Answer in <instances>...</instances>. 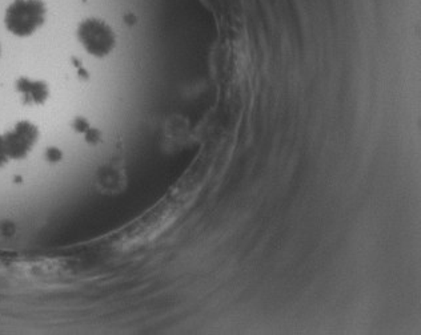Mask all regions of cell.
Masks as SVG:
<instances>
[{"mask_svg":"<svg viewBox=\"0 0 421 335\" xmlns=\"http://www.w3.org/2000/svg\"><path fill=\"white\" fill-rule=\"evenodd\" d=\"M39 128L30 121H19L3 135L6 152L10 160H24L39 140Z\"/></svg>","mask_w":421,"mask_h":335,"instance_id":"3957f363","label":"cell"},{"mask_svg":"<svg viewBox=\"0 0 421 335\" xmlns=\"http://www.w3.org/2000/svg\"><path fill=\"white\" fill-rule=\"evenodd\" d=\"M47 7L42 0H14L4 16L6 28L17 37H28L42 28Z\"/></svg>","mask_w":421,"mask_h":335,"instance_id":"6da1fadb","label":"cell"},{"mask_svg":"<svg viewBox=\"0 0 421 335\" xmlns=\"http://www.w3.org/2000/svg\"><path fill=\"white\" fill-rule=\"evenodd\" d=\"M46 159L49 160V162H59L63 159V153L60 149L58 148H49L46 151Z\"/></svg>","mask_w":421,"mask_h":335,"instance_id":"ba28073f","label":"cell"},{"mask_svg":"<svg viewBox=\"0 0 421 335\" xmlns=\"http://www.w3.org/2000/svg\"><path fill=\"white\" fill-rule=\"evenodd\" d=\"M0 52H1V48H0Z\"/></svg>","mask_w":421,"mask_h":335,"instance_id":"8fae6325","label":"cell"},{"mask_svg":"<svg viewBox=\"0 0 421 335\" xmlns=\"http://www.w3.org/2000/svg\"><path fill=\"white\" fill-rule=\"evenodd\" d=\"M0 232H1L4 236H11V234H14L15 227H14L13 223H0Z\"/></svg>","mask_w":421,"mask_h":335,"instance_id":"30bf717a","label":"cell"},{"mask_svg":"<svg viewBox=\"0 0 421 335\" xmlns=\"http://www.w3.org/2000/svg\"><path fill=\"white\" fill-rule=\"evenodd\" d=\"M85 141L91 145H97L101 141V132L97 128H90L85 133Z\"/></svg>","mask_w":421,"mask_h":335,"instance_id":"8992f818","label":"cell"},{"mask_svg":"<svg viewBox=\"0 0 421 335\" xmlns=\"http://www.w3.org/2000/svg\"><path fill=\"white\" fill-rule=\"evenodd\" d=\"M72 128H74L75 132L84 135V133L91 128V126H90V123H88L87 119H84V117H76V119L72 121Z\"/></svg>","mask_w":421,"mask_h":335,"instance_id":"52a82bcc","label":"cell"},{"mask_svg":"<svg viewBox=\"0 0 421 335\" xmlns=\"http://www.w3.org/2000/svg\"><path fill=\"white\" fill-rule=\"evenodd\" d=\"M17 91L26 105H42L49 97V84L42 80L20 78L17 81Z\"/></svg>","mask_w":421,"mask_h":335,"instance_id":"277c9868","label":"cell"},{"mask_svg":"<svg viewBox=\"0 0 421 335\" xmlns=\"http://www.w3.org/2000/svg\"><path fill=\"white\" fill-rule=\"evenodd\" d=\"M8 155L6 152V146L3 141V136H0V168H3L8 162Z\"/></svg>","mask_w":421,"mask_h":335,"instance_id":"9c48e42d","label":"cell"},{"mask_svg":"<svg viewBox=\"0 0 421 335\" xmlns=\"http://www.w3.org/2000/svg\"><path fill=\"white\" fill-rule=\"evenodd\" d=\"M76 37L81 47L91 56L103 59L116 47V35L113 27L101 19H84L76 30Z\"/></svg>","mask_w":421,"mask_h":335,"instance_id":"7a4b0ae2","label":"cell"},{"mask_svg":"<svg viewBox=\"0 0 421 335\" xmlns=\"http://www.w3.org/2000/svg\"><path fill=\"white\" fill-rule=\"evenodd\" d=\"M95 181L99 188L104 191H115L120 185V173L113 168L100 169L97 173Z\"/></svg>","mask_w":421,"mask_h":335,"instance_id":"5b68a950","label":"cell"}]
</instances>
